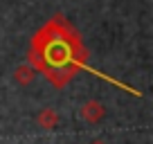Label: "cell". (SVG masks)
Instances as JSON below:
<instances>
[{"label":"cell","instance_id":"cell-1","mask_svg":"<svg viewBox=\"0 0 153 144\" xmlns=\"http://www.w3.org/2000/svg\"><path fill=\"white\" fill-rule=\"evenodd\" d=\"M86 61L88 50L81 34L63 16L50 18L29 41L27 63L54 88H65L86 68Z\"/></svg>","mask_w":153,"mask_h":144},{"label":"cell","instance_id":"cell-2","mask_svg":"<svg viewBox=\"0 0 153 144\" xmlns=\"http://www.w3.org/2000/svg\"><path fill=\"white\" fill-rule=\"evenodd\" d=\"M79 117L88 124H99L101 120L106 117V106L97 99H88L86 104L79 108Z\"/></svg>","mask_w":153,"mask_h":144},{"label":"cell","instance_id":"cell-3","mask_svg":"<svg viewBox=\"0 0 153 144\" xmlns=\"http://www.w3.org/2000/svg\"><path fill=\"white\" fill-rule=\"evenodd\" d=\"M36 124L45 131H54L59 126V113L54 108H41L36 115Z\"/></svg>","mask_w":153,"mask_h":144},{"label":"cell","instance_id":"cell-4","mask_svg":"<svg viewBox=\"0 0 153 144\" xmlns=\"http://www.w3.org/2000/svg\"><path fill=\"white\" fill-rule=\"evenodd\" d=\"M14 81L18 83V86H27V83H32L34 79H36V70H34L29 63H23V65H18L14 70Z\"/></svg>","mask_w":153,"mask_h":144},{"label":"cell","instance_id":"cell-5","mask_svg":"<svg viewBox=\"0 0 153 144\" xmlns=\"http://www.w3.org/2000/svg\"><path fill=\"white\" fill-rule=\"evenodd\" d=\"M92 144H104V142H99V140H97V142H92Z\"/></svg>","mask_w":153,"mask_h":144}]
</instances>
